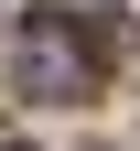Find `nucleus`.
Here are the masks:
<instances>
[{
    "instance_id": "nucleus-1",
    "label": "nucleus",
    "mask_w": 140,
    "mask_h": 151,
    "mask_svg": "<svg viewBox=\"0 0 140 151\" xmlns=\"http://www.w3.org/2000/svg\"><path fill=\"white\" fill-rule=\"evenodd\" d=\"M11 76H22V97H97V86H108V54H97V32H86V22L32 11L22 43H11Z\"/></svg>"
}]
</instances>
